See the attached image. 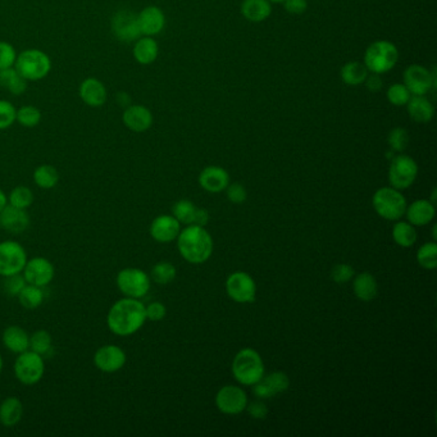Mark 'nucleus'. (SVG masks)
<instances>
[{
    "label": "nucleus",
    "mask_w": 437,
    "mask_h": 437,
    "mask_svg": "<svg viewBox=\"0 0 437 437\" xmlns=\"http://www.w3.org/2000/svg\"><path fill=\"white\" fill-rule=\"evenodd\" d=\"M145 305L140 299L127 298L117 300L107 315V326L112 334L127 337L135 335L145 325Z\"/></svg>",
    "instance_id": "1"
},
{
    "label": "nucleus",
    "mask_w": 437,
    "mask_h": 437,
    "mask_svg": "<svg viewBox=\"0 0 437 437\" xmlns=\"http://www.w3.org/2000/svg\"><path fill=\"white\" fill-rule=\"evenodd\" d=\"M177 248L189 263H204L212 256L213 238L203 226L189 225L177 236Z\"/></svg>",
    "instance_id": "2"
},
{
    "label": "nucleus",
    "mask_w": 437,
    "mask_h": 437,
    "mask_svg": "<svg viewBox=\"0 0 437 437\" xmlns=\"http://www.w3.org/2000/svg\"><path fill=\"white\" fill-rule=\"evenodd\" d=\"M232 374L241 385H256L264 376L262 357L251 347L241 349L232 362Z\"/></svg>",
    "instance_id": "3"
},
{
    "label": "nucleus",
    "mask_w": 437,
    "mask_h": 437,
    "mask_svg": "<svg viewBox=\"0 0 437 437\" xmlns=\"http://www.w3.org/2000/svg\"><path fill=\"white\" fill-rule=\"evenodd\" d=\"M14 68L26 81H39L52 71V60L43 51L27 49L17 56Z\"/></svg>",
    "instance_id": "4"
},
{
    "label": "nucleus",
    "mask_w": 437,
    "mask_h": 437,
    "mask_svg": "<svg viewBox=\"0 0 437 437\" xmlns=\"http://www.w3.org/2000/svg\"><path fill=\"white\" fill-rule=\"evenodd\" d=\"M399 60V51L391 41L377 40L367 48L364 53V65L368 72L386 73L391 71Z\"/></svg>",
    "instance_id": "5"
},
{
    "label": "nucleus",
    "mask_w": 437,
    "mask_h": 437,
    "mask_svg": "<svg viewBox=\"0 0 437 437\" xmlns=\"http://www.w3.org/2000/svg\"><path fill=\"white\" fill-rule=\"evenodd\" d=\"M373 208L379 217L396 221L405 214L406 200L404 195L394 187H381L372 198Z\"/></svg>",
    "instance_id": "6"
},
{
    "label": "nucleus",
    "mask_w": 437,
    "mask_h": 437,
    "mask_svg": "<svg viewBox=\"0 0 437 437\" xmlns=\"http://www.w3.org/2000/svg\"><path fill=\"white\" fill-rule=\"evenodd\" d=\"M14 376L22 385L33 386L39 384L46 373L44 357L35 353L33 350H26L19 354L14 362Z\"/></svg>",
    "instance_id": "7"
},
{
    "label": "nucleus",
    "mask_w": 437,
    "mask_h": 437,
    "mask_svg": "<svg viewBox=\"0 0 437 437\" xmlns=\"http://www.w3.org/2000/svg\"><path fill=\"white\" fill-rule=\"evenodd\" d=\"M116 283L123 295L142 299L150 290V276L140 268L127 267L118 272Z\"/></svg>",
    "instance_id": "8"
},
{
    "label": "nucleus",
    "mask_w": 437,
    "mask_h": 437,
    "mask_svg": "<svg viewBox=\"0 0 437 437\" xmlns=\"http://www.w3.org/2000/svg\"><path fill=\"white\" fill-rule=\"evenodd\" d=\"M418 164L411 157L405 154L395 155L389 168V181L396 190L411 187L417 179Z\"/></svg>",
    "instance_id": "9"
},
{
    "label": "nucleus",
    "mask_w": 437,
    "mask_h": 437,
    "mask_svg": "<svg viewBox=\"0 0 437 437\" xmlns=\"http://www.w3.org/2000/svg\"><path fill=\"white\" fill-rule=\"evenodd\" d=\"M26 262L27 253L20 243L14 240L0 243V276L22 273Z\"/></svg>",
    "instance_id": "10"
},
{
    "label": "nucleus",
    "mask_w": 437,
    "mask_h": 437,
    "mask_svg": "<svg viewBox=\"0 0 437 437\" xmlns=\"http://www.w3.org/2000/svg\"><path fill=\"white\" fill-rule=\"evenodd\" d=\"M403 84L411 95H424L436 88V70L431 72L421 65H411L403 73Z\"/></svg>",
    "instance_id": "11"
},
{
    "label": "nucleus",
    "mask_w": 437,
    "mask_h": 437,
    "mask_svg": "<svg viewBox=\"0 0 437 437\" xmlns=\"http://www.w3.org/2000/svg\"><path fill=\"white\" fill-rule=\"evenodd\" d=\"M226 291L233 302H253L257 295V285L246 272H233L226 281Z\"/></svg>",
    "instance_id": "12"
},
{
    "label": "nucleus",
    "mask_w": 437,
    "mask_h": 437,
    "mask_svg": "<svg viewBox=\"0 0 437 437\" xmlns=\"http://www.w3.org/2000/svg\"><path fill=\"white\" fill-rule=\"evenodd\" d=\"M22 275L27 283L39 288H46L52 283L53 278L56 276V268L49 259L35 257L33 259H27Z\"/></svg>",
    "instance_id": "13"
},
{
    "label": "nucleus",
    "mask_w": 437,
    "mask_h": 437,
    "mask_svg": "<svg viewBox=\"0 0 437 437\" xmlns=\"http://www.w3.org/2000/svg\"><path fill=\"white\" fill-rule=\"evenodd\" d=\"M216 405L218 411L225 414H240L246 409L248 405L246 392L238 386H225L216 395Z\"/></svg>",
    "instance_id": "14"
},
{
    "label": "nucleus",
    "mask_w": 437,
    "mask_h": 437,
    "mask_svg": "<svg viewBox=\"0 0 437 437\" xmlns=\"http://www.w3.org/2000/svg\"><path fill=\"white\" fill-rule=\"evenodd\" d=\"M127 362V355L122 347L117 345H104L94 354V364L104 373H115L121 371Z\"/></svg>",
    "instance_id": "15"
},
{
    "label": "nucleus",
    "mask_w": 437,
    "mask_h": 437,
    "mask_svg": "<svg viewBox=\"0 0 437 437\" xmlns=\"http://www.w3.org/2000/svg\"><path fill=\"white\" fill-rule=\"evenodd\" d=\"M112 33L122 43H132L142 36L137 16L131 11H118L112 19Z\"/></svg>",
    "instance_id": "16"
},
{
    "label": "nucleus",
    "mask_w": 437,
    "mask_h": 437,
    "mask_svg": "<svg viewBox=\"0 0 437 437\" xmlns=\"http://www.w3.org/2000/svg\"><path fill=\"white\" fill-rule=\"evenodd\" d=\"M253 386V392L256 394V396L259 399H270L276 396L277 394L286 391L289 389L290 379L286 373L273 372L263 376Z\"/></svg>",
    "instance_id": "17"
},
{
    "label": "nucleus",
    "mask_w": 437,
    "mask_h": 437,
    "mask_svg": "<svg viewBox=\"0 0 437 437\" xmlns=\"http://www.w3.org/2000/svg\"><path fill=\"white\" fill-rule=\"evenodd\" d=\"M174 218L184 225L204 226L209 221V213L204 208H198L190 200H179L172 208Z\"/></svg>",
    "instance_id": "18"
},
{
    "label": "nucleus",
    "mask_w": 437,
    "mask_h": 437,
    "mask_svg": "<svg viewBox=\"0 0 437 437\" xmlns=\"http://www.w3.org/2000/svg\"><path fill=\"white\" fill-rule=\"evenodd\" d=\"M181 231V223L174 218V216L163 214L153 219L150 225V236L154 238L157 243L167 244L174 241L179 236Z\"/></svg>",
    "instance_id": "19"
},
{
    "label": "nucleus",
    "mask_w": 437,
    "mask_h": 437,
    "mask_svg": "<svg viewBox=\"0 0 437 437\" xmlns=\"http://www.w3.org/2000/svg\"><path fill=\"white\" fill-rule=\"evenodd\" d=\"M153 113L140 104L129 105L123 112L122 122L134 132H145L153 126Z\"/></svg>",
    "instance_id": "20"
},
{
    "label": "nucleus",
    "mask_w": 437,
    "mask_h": 437,
    "mask_svg": "<svg viewBox=\"0 0 437 437\" xmlns=\"http://www.w3.org/2000/svg\"><path fill=\"white\" fill-rule=\"evenodd\" d=\"M137 22L142 35L153 38L163 31V28L166 26V16L161 8L149 6L137 14Z\"/></svg>",
    "instance_id": "21"
},
{
    "label": "nucleus",
    "mask_w": 437,
    "mask_h": 437,
    "mask_svg": "<svg viewBox=\"0 0 437 437\" xmlns=\"http://www.w3.org/2000/svg\"><path fill=\"white\" fill-rule=\"evenodd\" d=\"M30 226V216L26 209H19L8 204L0 212V227L9 233H22Z\"/></svg>",
    "instance_id": "22"
},
{
    "label": "nucleus",
    "mask_w": 437,
    "mask_h": 437,
    "mask_svg": "<svg viewBox=\"0 0 437 437\" xmlns=\"http://www.w3.org/2000/svg\"><path fill=\"white\" fill-rule=\"evenodd\" d=\"M78 94H80L81 100L91 108L103 107L108 98L107 89L103 83L94 78H86L81 83Z\"/></svg>",
    "instance_id": "23"
},
{
    "label": "nucleus",
    "mask_w": 437,
    "mask_h": 437,
    "mask_svg": "<svg viewBox=\"0 0 437 437\" xmlns=\"http://www.w3.org/2000/svg\"><path fill=\"white\" fill-rule=\"evenodd\" d=\"M199 184L208 193H221L230 185V174L225 168L209 166L200 172Z\"/></svg>",
    "instance_id": "24"
},
{
    "label": "nucleus",
    "mask_w": 437,
    "mask_h": 437,
    "mask_svg": "<svg viewBox=\"0 0 437 437\" xmlns=\"http://www.w3.org/2000/svg\"><path fill=\"white\" fill-rule=\"evenodd\" d=\"M405 214L411 225L422 227L432 222V219L435 218L436 211L430 200L419 199L413 201L411 206H406Z\"/></svg>",
    "instance_id": "25"
},
{
    "label": "nucleus",
    "mask_w": 437,
    "mask_h": 437,
    "mask_svg": "<svg viewBox=\"0 0 437 437\" xmlns=\"http://www.w3.org/2000/svg\"><path fill=\"white\" fill-rule=\"evenodd\" d=\"M1 341L6 349L14 354L23 353L30 347V335L20 326L6 328L1 335Z\"/></svg>",
    "instance_id": "26"
},
{
    "label": "nucleus",
    "mask_w": 437,
    "mask_h": 437,
    "mask_svg": "<svg viewBox=\"0 0 437 437\" xmlns=\"http://www.w3.org/2000/svg\"><path fill=\"white\" fill-rule=\"evenodd\" d=\"M406 110L411 120L417 123H428L435 115L433 105L424 95H411Z\"/></svg>",
    "instance_id": "27"
},
{
    "label": "nucleus",
    "mask_w": 437,
    "mask_h": 437,
    "mask_svg": "<svg viewBox=\"0 0 437 437\" xmlns=\"http://www.w3.org/2000/svg\"><path fill=\"white\" fill-rule=\"evenodd\" d=\"M240 11L246 20L259 23L270 17L272 3L270 0H243Z\"/></svg>",
    "instance_id": "28"
},
{
    "label": "nucleus",
    "mask_w": 437,
    "mask_h": 437,
    "mask_svg": "<svg viewBox=\"0 0 437 437\" xmlns=\"http://www.w3.org/2000/svg\"><path fill=\"white\" fill-rule=\"evenodd\" d=\"M23 416V405L20 399L9 396L0 404V423L4 427H14L19 424Z\"/></svg>",
    "instance_id": "29"
},
{
    "label": "nucleus",
    "mask_w": 437,
    "mask_h": 437,
    "mask_svg": "<svg viewBox=\"0 0 437 437\" xmlns=\"http://www.w3.org/2000/svg\"><path fill=\"white\" fill-rule=\"evenodd\" d=\"M353 290L355 296L362 302H371L379 293L376 278L369 272H362L354 278Z\"/></svg>",
    "instance_id": "30"
},
{
    "label": "nucleus",
    "mask_w": 437,
    "mask_h": 437,
    "mask_svg": "<svg viewBox=\"0 0 437 437\" xmlns=\"http://www.w3.org/2000/svg\"><path fill=\"white\" fill-rule=\"evenodd\" d=\"M158 53H159V46L152 36H144L136 40L134 57L137 63L142 65L154 63L155 59L158 58Z\"/></svg>",
    "instance_id": "31"
},
{
    "label": "nucleus",
    "mask_w": 437,
    "mask_h": 437,
    "mask_svg": "<svg viewBox=\"0 0 437 437\" xmlns=\"http://www.w3.org/2000/svg\"><path fill=\"white\" fill-rule=\"evenodd\" d=\"M0 88L12 93L14 95H21L27 89V81L21 76L16 68L0 70Z\"/></svg>",
    "instance_id": "32"
},
{
    "label": "nucleus",
    "mask_w": 437,
    "mask_h": 437,
    "mask_svg": "<svg viewBox=\"0 0 437 437\" xmlns=\"http://www.w3.org/2000/svg\"><path fill=\"white\" fill-rule=\"evenodd\" d=\"M368 73L369 72L367 70L364 63L349 62L341 67L340 78L342 83L347 86H359V85L364 84Z\"/></svg>",
    "instance_id": "33"
},
{
    "label": "nucleus",
    "mask_w": 437,
    "mask_h": 437,
    "mask_svg": "<svg viewBox=\"0 0 437 437\" xmlns=\"http://www.w3.org/2000/svg\"><path fill=\"white\" fill-rule=\"evenodd\" d=\"M417 231L409 222H398L392 227L394 241L403 248H411L417 241Z\"/></svg>",
    "instance_id": "34"
},
{
    "label": "nucleus",
    "mask_w": 437,
    "mask_h": 437,
    "mask_svg": "<svg viewBox=\"0 0 437 437\" xmlns=\"http://www.w3.org/2000/svg\"><path fill=\"white\" fill-rule=\"evenodd\" d=\"M33 181L40 189L49 190L58 185V171L51 164H41L33 171Z\"/></svg>",
    "instance_id": "35"
},
{
    "label": "nucleus",
    "mask_w": 437,
    "mask_h": 437,
    "mask_svg": "<svg viewBox=\"0 0 437 437\" xmlns=\"http://www.w3.org/2000/svg\"><path fill=\"white\" fill-rule=\"evenodd\" d=\"M19 302L23 308L36 309L39 308L40 305L44 302V293L43 288L35 286L26 283V286L21 290L20 294L17 296Z\"/></svg>",
    "instance_id": "36"
},
{
    "label": "nucleus",
    "mask_w": 437,
    "mask_h": 437,
    "mask_svg": "<svg viewBox=\"0 0 437 437\" xmlns=\"http://www.w3.org/2000/svg\"><path fill=\"white\" fill-rule=\"evenodd\" d=\"M30 350L40 354L41 357H46L52 352L53 339L52 335L46 330H39L30 336Z\"/></svg>",
    "instance_id": "37"
},
{
    "label": "nucleus",
    "mask_w": 437,
    "mask_h": 437,
    "mask_svg": "<svg viewBox=\"0 0 437 437\" xmlns=\"http://www.w3.org/2000/svg\"><path fill=\"white\" fill-rule=\"evenodd\" d=\"M33 193L30 187H14L11 194L8 195V204L19 208V209H27L33 206Z\"/></svg>",
    "instance_id": "38"
},
{
    "label": "nucleus",
    "mask_w": 437,
    "mask_h": 437,
    "mask_svg": "<svg viewBox=\"0 0 437 437\" xmlns=\"http://www.w3.org/2000/svg\"><path fill=\"white\" fill-rule=\"evenodd\" d=\"M177 275V270L174 264L169 262H159L155 264L150 272V280L158 285H168L172 283Z\"/></svg>",
    "instance_id": "39"
},
{
    "label": "nucleus",
    "mask_w": 437,
    "mask_h": 437,
    "mask_svg": "<svg viewBox=\"0 0 437 437\" xmlns=\"http://www.w3.org/2000/svg\"><path fill=\"white\" fill-rule=\"evenodd\" d=\"M417 260L424 270H435L437 267L436 243H426L422 245L418 249Z\"/></svg>",
    "instance_id": "40"
},
{
    "label": "nucleus",
    "mask_w": 437,
    "mask_h": 437,
    "mask_svg": "<svg viewBox=\"0 0 437 437\" xmlns=\"http://www.w3.org/2000/svg\"><path fill=\"white\" fill-rule=\"evenodd\" d=\"M16 121H19V123L23 127L33 129V127H36L41 121V112L39 108L33 107V105H25L17 110Z\"/></svg>",
    "instance_id": "41"
},
{
    "label": "nucleus",
    "mask_w": 437,
    "mask_h": 437,
    "mask_svg": "<svg viewBox=\"0 0 437 437\" xmlns=\"http://www.w3.org/2000/svg\"><path fill=\"white\" fill-rule=\"evenodd\" d=\"M387 142L390 145L392 152L401 153L405 149L408 148L409 144V132L404 127H395L390 131Z\"/></svg>",
    "instance_id": "42"
},
{
    "label": "nucleus",
    "mask_w": 437,
    "mask_h": 437,
    "mask_svg": "<svg viewBox=\"0 0 437 437\" xmlns=\"http://www.w3.org/2000/svg\"><path fill=\"white\" fill-rule=\"evenodd\" d=\"M387 100L395 107H405L411 99V91L406 89L404 84H392L387 89Z\"/></svg>",
    "instance_id": "43"
},
{
    "label": "nucleus",
    "mask_w": 437,
    "mask_h": 437,
    "mask_svg": "<svg viewBox=\"0 0 437 437\" xmlns=\"http://www.w3.org/2000/svg\"><path fill=\"white\" fill-rule=\"evenodd\" d=\"M26 280L22 273L12 275V276L4 277L3 281V290L8 296L17 298L21 293V290L26 286Z\"/></svg>",
    "instance_id": "44"
},
{
    "label": "nucleus",
    "mask_w": 437,
    "mask_h": 437,
    "mask_svg": "<svg viewBox=\"0 0 437 437\" xmlns=\"http://www.w3.org/2000/svg\"><path fill=\"white\" fill-rule=\"evenodd\" d=\"M17 110L14 104L4 99H0V130H7L16 121Z\"/></svg>",
    "instance_id": "45"
},
{
    "label": "nucleus",
    "mask_w": 437,
    "mask_h": 437,
    "mask_svg": "<svg viewBox=\"0 0 437 437\" xmlns=\"http://www.w3.org/2000/svg\"><path fill=\"white\" fill-rule=\"evenodd\" d=\"M17 59V52L12 44L7 41H0V70L14 67Z\"/></svg>",
    "instance_id": "46"
},
{
    "label": "nucleus",
    "mask_w": 437,
    "mask_h": 437,
    "mask_svg": "<svg viewBox=\"0 0 437 437\" xmlns=\"http://www.w3.org/2000/svg\"><path fill=\"white\" fill-rule=\"evenodd\" d=\"M355 272H354L353 267L345 263L336 264L331 270V278L336 283H349L353 278Z\"/></svg>",
    "instance_id": "47"
},
{
    "label": "nucleus",
    "mask_w": 437,
    "mask_h": 437,
    "mask_svg": "<svg viewBox=\"0 0 437 437\" xmlns=\"http://www.w3.org/2000/svg\"><path fill=\"white\" fill-rule=\"evenodd\" d=\"M227 190V199L230 200L233 204H243L246 201L248 198V193H246V189H245L241 184H231L228 186L226 187Z\"/></svg>",
    "instance_id": "48"
},
{
    "label": "nucleus",
    "mask_w": 437,
    "mask_h": 437,
    "mask_svg": "<svg viewBox=\"0 0 437 437\" xmlns=\"http://www.w3.org/2000/svg\"><path fill=\"white\" fill-rule=\"evenodd\" d=\"M145 313H147V320L158 322L162 321L166 317L167 309L161 302H150L148 307H145Z\"/></svg>",
    "instance_id": "49"
},
{
    "label": "nucleus",
    "mask_w": 437,
    "mask_h": 437,
    "mask_svg": "<svg viewBox=\"0 0 437 437\" xmlns=\"http://www.w3.org/2000/svg\"><path fill=\"white\" fill-rule=\"evenodd\" d=\"M283 3L285 11L289 14H294V16L302 14L308 9V1L307 0H283Z\"/></svg>",
    "instance_id": "50"
},
{
    "label": "nucleus",
    "mask_w": 437,
    "mask_h": 437,
    "mask_svg": "<svg viewBox=\"0 0 437 437\" xmlns=\"http://www.w3.org/2000/svg\"><path fill=\"white\" fill-rule=\"evenodd\" d=\"M246 409L251 417L254 419H264L268 414V408L262 401H253L251 404L246 405Z\"/></svg>",
    "instance_id": "51"
},
{
    "label": "nucleus",
    "mask_w": 437,
    "mask_h": 437,
    "mask_svg": "<svg viewBox=\"0 0 437 437\" xmlns=\"http://www.w3.org/2000/svg\"><path fill=\"white\" fill-rule=\"evenodd\" d=\"M364 83H366L367 89L369 91H372V93H379V91L382 89V86H384L381 75H379V73H372V72L368 73V76H367Z\"/></svg>",
    "instance_id": "52"
},
{
    "label": "nucleus",
    "mask_w": 437,
    "mask_h": 437,
    "mask_svg": "<svg viewBox=\"0 0 437 437\" xmlns=\"http://www.w3.org/2000/svg\"><path fill=\"white\" fill-rule=\"evenodd\" d=\"M8 206V196L6 193L0 189V212Z\"/></svg>",
    "instance_id": "53"
},
{
    "label": "nucleus",
    "mask_w": 437,
    "mask_h": 437,
    "mask_svg": "<svg viewBox=\"0 0 437 437\" xmlns=\"http://www.w3.org/2000/svg\"><path fill=\"white\" fill-rule=\"evenodd\" d=\"M3 366H4V362H3V358H1V355H0V374L3 372Z\"/></svg>",
    "instance_id": "54"
},
{
    "label": "nucleus",
    "mask_w": 437,
    "mask_h": 437,
    "mask_svg": "<svg viewBox=\"0 0 437 437\" xmlns=\"http://www.w3.org/2000/svg\"><path fill=\"white\" fill-rule=\"evenodd\" d=\"M270 3H275V4H278V3H283V0H270Z\"/></svg>",
    "instance_id": "55"
}]
</instances>
